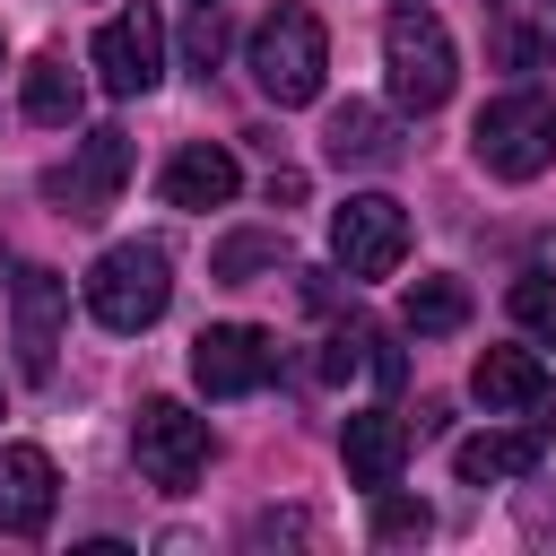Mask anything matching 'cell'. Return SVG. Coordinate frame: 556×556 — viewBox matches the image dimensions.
Wrapping results in <instances>:
<instances>
[{"mask_svg": "<svg viewBox=\"0 0 556 556\" xmlns=\"http://www.w3.org/2000/svg\"><path fill=\"white\" fill-rule=\"evenodd\" d=\"M321 70H330V35L304 0H278L261 26H252V87L287 113V104H313L321 96Z\"/></svg>", "mask_w": 556, "mask_h": 556, "instance_id": "1", "label": "cell"}, {"mask_svg": "<svg viewBox=\"0 0 556 556\" xmlns=\"http://www.w3.org/2000/svg\"><path fill=\"white\" fill-rule=\"evenodd\" d=\"M382 70H391V104L400 113H434L460 78V52H452V26L434 9H391L382 17Z\"/></svg>", "mask_w": 556, "mask_h": 556, "instance_id": "2", "label": "cell"}, {"mask_svg": "<svg viewBox=\"0 0 556 556\" xmlns=\"http://www.w3.org/2000/svg\"><path fill=\"white\" fill-rule=\"evenodd\" d=\"M469 156H478L495 182H530V174H547V156H556V104H547L539 87L486 96V113H478V130H469Z\"/></svg>", "mask_w": 556, "mask_h": 556, "instance_id": "3", "label": "cell"}, {"mask_svg": "<svg viewBox=\"0 0 556 556\" xmlns=\"http://www.w3.org/2000/svg\"><path fill=\"white\" fill-rule=\"evenodd\" d=\"M165 304H174V261H165V243H113V252L87 269V313H96L104 330H122V339H139Z\"/></svg>", "mask_w": 556, "mask_h": 556, "instance_id": "4", "label": "cell"}, {"mask_svg": "<svg viewBox=\"0 0 556 556\" xmlns=\"http://www.w3.org/2000/svg\"><path fill=\"white\" fill-rule=\"evenodd\" d=\"M130 460H139L148 486L182 495V486L208 469V417H191L182 400H148V408L130 417Z\"/></svg>", "mask_w": 556, "mask_h": 556, "instance_id": "5", "label": "cell"}, {"mask_svg": "<svg viewBox=\"0 0 556 556\" xmlns=\"http://www.w3.org/2000/svg\"><path fill=\"white\" fill-rule=\"evenodd\" d=\"M330 261L348 278H391L408 261V208L391 191H356L339 217H330Z\"/></svg>", "mask_w": 556, "mask_h": 556, "instance_id": "6", "label": "cell"}, {"mask_svg": "<svg viewBox=\"0 0 556 556\" xmlns=\"http://www.w3.org/2000/svg\"><path fill=\"white\" fill-rule=\"evenodd\" d=\"M61 321H70V287L52 269H17L9 278V356H17V382H52Z\"/></svg>", "mask_w": 556, "mask_h": 556, "instance_id": "7", "label": "cell"}, {"mask_svg": "<svg viewBox=\"0 0 556 556\" xmlns=\"http://www.w3.org/2000/svg\"><path fill=\"white\" fill-rule=\"evenodd\" d=\"M269 374H278V339L252 330V321H208V330L191 339V382H200L208 400H243V391H261Z\"/></svg>", "mask_w": 556, "mask_h": 556, "instance_id": "8", "label": "cell"}, {"mask_svg": "<svg viewBox=\"0 0 556 556\" xmlns=\"http://www.w3.org/2000/svg\"><path fill=\"white\" fill-rule=\"evenodd\" d=\"M87 61H96L104 96H148V87L165 78V17H156V9H122V17H104Z\"/></svg>", "mask_w": 556, "mask_h": 556, "instance_id": "9", "label": "cell"}, {"mask_svg": "<svg viewBox=\"0 0 556 556\" xmlns=\"http://www.w3.org/2000/svg\"><path fill=\"white\" fill-rule=\"evenodd\" d=\"M122 182H130V130H113V122H104V130H87V139H78V156H70L61 174H43V191H52L78 226H87V217H104Z\"/></svg>", "mask_w": 556, "mask_h": 556, "instance_id": "10", "label": "cell"}, {"mask_svg": "<svg viewBox=\"0 0 556 556\" xmlns=\"http://www.w3.org/2000/svg\"><path fill=\"white\" fill-rule=\"evenodd\" d=\"M469 391L486 400V417H521V426H539V417L556 408V374H547L530 348H478Z\"/></svg>", "mask_w": 556, "mask_h": 556, "instance_id": "11", "label": "cell"}, {"mask_svg": "<svg viewBox=\"0 0 556 556\" xmlns=\"http://www.w3.org/2000/svg\"><path fill=\"white\" fill-rule=\"evenodd\" d=\"M61 504V469L43 443H0V530L9 539H35Z\"/></svg>", "mask_w": 556, "mask_h": 556, "instance_id": "12", "label": "cell"}, {"mask_svg": "<svg viewBox=\"0 0 556 556\" xmlns=\"http://www.w3.org/2000/svg\"><path fill=\"white\" fill-rule=\"evenodd\" d=\"M339 452H348V486H391L400 478V460H408V417L400 408H356L348 426H339Z\"/></svg>", "mask_w": 556, "mask_h": 556, "instance_id": "13", "label": "cell"}, {"mask_svg": "<svg viewBox=\"0 0 556 556\" xmlns=\"http://www.w3.org/2000/svg\"><path fill=\"white\" fill-rule=\"evenodd\" d=\"M235 182H243V165H235L226 148H208V139L174 148V156H165V174H156V191H165L174 208H226V200H235Z\"/></svg>", "mask_w": 556, "mask_h": 556, "instance_id": "14", "label": "cell"}, {"mask_svg": "<svg viewBox=\"0 0 556 556\" xmlns=\"http://www.w3.org/2000/svg\"><path fill=\"white\" fill-rule=\"evenodd\" d=\"M321 156H330V165H391V156H400V122H391L382 104H356V96H348V104L321 122Z\"/></svg>", "mask_w": 556, "mask_h": 556, "instance_id": "15", "label": "cell"}, {"mask_svg": "<svg viewBox=\"0 0 556 556\" xmlns=\"http://www.w3.org/2000/svg\"><path fill=\"white\" fill-rule=\"evenodd\" d=\"M460 486H504V478H530L539 469V426H504V434H469L452 452Z\"/></svg>", "mask_w": 556, "mask_h": 556, "instance_id": "16", "label": "cell"}, {"mask_svg": "<svg viewBox=\"0 0 556 556\" xmlns=\"http://www.w3.org/2000/svg\"><path fill=\"white\" fill-rule=\"evenodd\" d=\"M17 104H26V122L70 130V122H78V104H87V87H78V70H70L61 52H35V61H26V78H17Z\"/></svg>", "mask_w": 556, "mask_h": 556, "instance_id": "17", "label": "cell"}, {"mask_svg": "<svg viewBox=\"0 0 556 556\" xmlns=\"http://www.w3.org/2000/svg\"><path fill=\"white\" fill-rule=\"evenodd\" d=\"M269 269H287V235H278V226H235V235L208 252V278H217V287H252V278H269Z\"/></svg>", "mask_w": 556, "mask_h": 556, "instance_id": "18", "label": "cell"}, {"mask_svg": "<svg viewBox=\"0 0 556 556\" xmlns=\"http://www.w3.org/2000/svg\"><path fill=\"white\" fill-rule=\"evenodd\" d=\"M400 313H408V330H417V339H452V330L469 321V287H460V278H417Z\"/></svg>", "mask_w": 556, "mask_h": 556, "instance_id": "19", "label": "cell"}, {"mask_svg": "<svg viewBox=\"0 0 556 556\" xmlns=\"http://www.w3.org/2000/svg\"><path fill=\"white\" fill-rule=\"evenodd\" d=\"M504 313L530 330V339H556V269H521L504 287Z\"/></svg>", "mask_w": 556, "mask_h": 556, "instance_id": "20", "label": "cell"}, {"mask_svg": "<svg viewBox=\"0 0 556 556\" xmlns=\"http://www.w3.org/2000/svg\"><path fill=\"white\" fill-rule=\"evenodd\" d=\"M426 530H434V513H426L417 495L374 486V539H382V547H408V539H426Z\"/></svg>", "mask_w": 556, "mask_h": 556, "instance_id": "21", "label": "cell"}, {"mask_svg": "<svg viewBox=\"0 0 556 556\" xmlns=\"http://www.w3.org/2000/svg\"><path fill=\"white\" fill-rule=\"evenodd\" d=\"M182 52H191V70L208 78L217 61H226V9L217 0H191V26H182Z\"/></svg>", "mask_w": 556, "mask_h": 556, "instance_id": "22", "label": "cell"}, {"mask_svg": "<svg viewBox=\"0 0 556 556\" xmlns=\"http://www.w3.org/2000/svg\"><path fill=\"white\" fill-rule=\"evenodd\" d=\"M269 539H313V521L304 513H261L252 521V547H269Z\"/></svg>", "mask_w": 556, "mask_h": 556, "instance_id": "23", "label": "cell"}, {"mask_svg": "<svg viewBox=\"0 0 556 556\" xmlns=\"http://www.w3.org/2000/svg\"><path fill=\"white\" fill-rule=\"evenodd\" d=\"M295 200H304V174L278 165V174H269V208H295Z\"/></svg>", "mask_w": 556, "mask_h": 556, "instance_id": "24", "label": "cell"}, {"mask_svg": "<svg viewBox=\"0 0 556 556\" xmlns=\"http://www.w3.org/2000/svg\"><path fill=\"white\" fill-rule=\"evenodd\" d=\"M539 52H547V43H539V35H504V61H513V70H530V61H539Z\"/></svg>", "mask_w": 556, "mask_h": 556, "instance_id": "25", "label": "cell"}, {"mask_svg": "<svg viewBox=\"0 0 556 556\" xmlns=\"http://www.w3.org/2000/svg\"><path fill=\"white\" fill-rule=\"evenodd\" d=\"M0 70H9V43H0Z\"/></svg>", "mask_w": 556, "mask_h": 556, "instance_id": "26", "label": "cell"}]
</instances>
